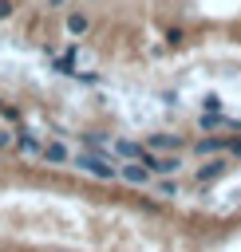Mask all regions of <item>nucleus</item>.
Wrapping results in <instances>:
<instances>
[{
    "instance_id": "1a4fd4ad",
    "label": "nucleus",
    "mask_w": 241,
    "mask_h": 252,
    "mask_svg": "<svg viewBox=\"0 0 241 252\" xmlns=\"http://www.w3.org/2000/svg\"><path fill=\"white\" fill-rule=\"evenodd\" d=\"M43 158L55 161V165H63V161H67V150H63L59 142H51V146H43Z\"/></svg>"
},
{
    "instance_id": "f03ea898",
    "label": "nucleus",
    "mask_w": 241,
    "mask_h": 252,
    "mask_svg": "<svg viewBox=\"0 0 241 252\" xmlns=\"http://www.w3.org/2000/svg\"><path fill=\"white\" fill-rule=\"evenodd\" d=\"M142 161H146V169L150 173H174V169H182V158H158V154H142Z\"/></svg>"
},
{
    "instance_id": "ddd939ff",
    "label": "nucleus",
    "mask_w": 241,
    "mask_h": 252,
    "mask_svg": "<svg viewBox=\"0 0 241 252\" xmlns=\"http://www.w3.org/2000/svg\"><path fill=\"white\" fill-rule=\"evenodd\" d=\"M47 4H51V8H63V4H67V0H47Z\"/></svg>"
},
{
    "instance_id": "2eb2a0df",
    "label": "nucleus",
    "mask_w": 241,
    "mask_h": 252,
    "mask_svg": "<svg viewBox=\"0 0 241 252\" xmlns=\"http://www.w3.org/2000/svg\"><path fill=\"white\" fill-rule=\"evenodd\" d=\"M233 150H237V154H241V142H233Z\"/></svg>"
},
{
    "instance_id": "9b49d317",
    "label": "nucleus",
    "mask_w": 241,
    "mask_h": 252,
    "mask_svg": "<svg viewBox=\"0 0 241 252\" xmlns=\"http://www.w3.org/2000/svg\"><path fill=\"white\" fill-rule=\"evenodd\" d=\"M83 142H87L91 150H103V138H99V134H83Z\"/></svg>"
},
{
    "instance_id": "f8f14e48",
    "label": "nucleus",
    "mask_w": 241,
    "mask_h": 252,
    "mask_svg": "<svg viewBox=\"0 0 241 252\" xmlns=\"http://www.w3.org/2000/svg\"><path fill=\"white\" fill-rule=\"evenodd\" d=\"M12 12H16V4H12V0H0V20H8Z\"/></svg>"
},
{
    "instance_id": "f257e3e1",
    "label": "nucleus",
    "mask_w": 241,
    "mask_h": 252,
    "mask_svg": "<svg viewBox=\"0 0 241 252\" xmlns=\"http://www.w3.org/2000/svg\"><path fill=\"white\" fill-rule=\"evenodd\" d=\"M75 165H79V169H87V173H91V177H99V181H111V177L119 173V169H115V165H107L99 154H79V158H75Z\"/></svg>"
},
{
    "instance_id": "4468645a",
    "label": "nucleus",
    "mask_w": 241,
    "mask_h": 252,
    "mask_svg": "<svg viewBox=\"0 0 241 252\" xmlns=\"http://www.w3.org/2000/svg\"><path fill=\"white\" fill-rule=\"evenodd\" d=\"M0 146H8V134H4V130H0Z\"/></svg>"
},
{
    "instance_id": "0eeeda50",
    "label": "nucleus",
    "mask_w": 241,
    "mask_h": 252,
    "mask_svg": "<svg viewBox=\"0 0 241 252\" xmlns=\"http://www.w3.org/2000/svg\"><path fill=\"white\" fill-rule=\"evenodd\" d=\"M67 32H71V35H83V32H87V16H83V12H71V16H67Z\"/></svg>"
},
{
    "instance_id": "9d476101",
    "label": "nucleus",
    "mask_w": 241,
    "mask_h": 252,
    "mask_svg": "<svg viewBox=\"0 0 241 252\" xmlns=\"http://www.w3.org/2000/svg\"><path fill=\"white\" fill-rule=\"evenodd\" d=\"M115 154H119V158H142V150H138L134 142H119V146H115Z\"/></svg>"
},
{
    "instance_id": "423d86ee",
    "label": "nucleus",
    "mask_w": 241,
    "mask_h": 252,
    "mask_svg": "<svg viewBox=\"0 0 241 252\" xmlns=\"http://www.w3.org/2000/svg\"><path fill=\"white\" fill-rule=\"evenodd\" d=\"M225 146H229L225 138H201V142H198V154H221Z\"/></svg>"
},
{
    "instance_id": "39448f33",
    "label": "nucleus",
    "mask_w": 241,
    "mask_h": 252,
    "mask_svg": "<svg viewBox=\"0 0 241 252\" xmlns=\"http://www.w3.org/2000/svg\"><path fill=\"white\" fill-rule=\"evenodd\" d=\"M150 150H166V154H174V150H182V138H174V134H154V138H150Z\"/></svg>"
},
{
    "instance_id": "6e6552de",
    "label": "nucleus",
    "mask_w": 241,
    "mask_h": 252,
    "mask_svg": "<svg viewBox=\"0 0 241 252\" xmlns=\"http://www.w3.org/2000/svg\"><path fill=\"white\" fill-rule=\"evenodd\" d=\"M16 146H20V154H43V146H40L32 134H20V138H16Z\"/></svg>"
},
{
    "instance_id": "20e7f679",
    "label": "nucleus",
    "mask_w": 241,
    "mask_h": 252,
    "mask_svg": "<svg viewBox=\"0 0 241 252\" xmlns=\"http://www.w3.org/2000/svg\"><path fill=\"white\" fill-rule=\"evenodd\" d=\"M119 173H122V177H126L130 185H142V181H150V169H146V161H134V165H122Z\"/></svg>"
},
{
    "instance_id": "7ed1b4c3",
    "label": "nucleus",
    "mask_w": 241,
    "mask_h": 252,
    "mask_svg": "<svg viewBox=\"0 0 241 252\" xmlns=\"http://www.w3.org/2000/svg\"><path fill=\"white\" fill-rule=\"evenodd\" d=\"M225 169H229V165H225V158H213V161H205V165L198 169V181H217Z\"/></svg>"
}]
</instances>
